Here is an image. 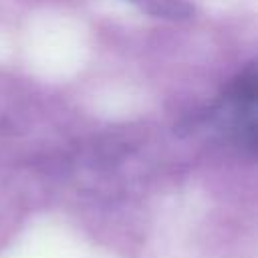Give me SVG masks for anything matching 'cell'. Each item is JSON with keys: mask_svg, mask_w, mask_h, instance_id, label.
<instances>
[{"mask_svg": "<svg viewBox=\"0 0 258 258\" xmlns=\"http://www.w3.org/2000/svg\"><path fill=\"white\" fill-rule=\"evenodd\" d=\"M220 129L236 145L254 147L256 133V75L254 71L242 75L226 93L218 113Z\"/></svg>", "mask_w": 258, "mask_h": 258, "instance_id": "1", "label": "cell"}]
</instances>
